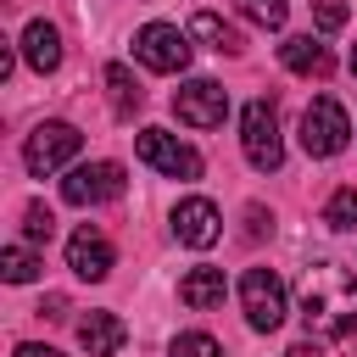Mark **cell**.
Returning a JSON list of instances; mask_svg holds the SVG:
<instances>
[{
  "label": "cell",
  "instance_id": "17",
  "mask_svg": "<svg viewBox=\"0 0 357 357\" xmlns=\"http://www.w3.org/2000/svg\"><path fill=\"white\" fill-rule=\"evenodd\" d=\"M106 95H112V112H117V117H134L139 100H145V89L134 84V73H128L123 61H106Z\"/></svg>",
  "mask_w": 357,
  "mask_h": 357
},
{
  "label": "cell",
  "instance_id": "22",
  "mask_svg": "<svg viewBox=\"0 0 357 357\" xmlns=\"http://www.w3.org/2000/svg\"><path fill=\"white\" fill-rule=\"evenodd\" d=\"M167 357H223V346H218L212 335H201V329H190V335H178V340L167 346Z\"/></svg>",
  "mask_w": 357,
  "mask_h": 357
},
{
  "label": "cell",
  "instance_id": "1",
  "mask_svg": "<svg viewBox=\"0 0 357 357\" xmlns=\"http://www.w3.org/2000/svg\"><path fill=\"white\" fill-rule=\"evenodd\" d=\"M301 324L318 340H340L357 329V273L340 262H312L301 279Z\"/></svg>",
  "mask_w": 357,
  "mask_h": 357
},
{
  "label": "cell",
  "instance_id": "16",
  "mask_svg": "<svg viewBox=\"0 0 357 357\" xmlns=\"http://www.w3.org/2000/svg\"><path fill=\"white\" fill-rule=\"evenodd\" d=\"M190 33H195L206 50H218V56H240V50H245L240 28H234V22H223L218 11H195V17H190Z\"/></svg>",
  "mask_w": 357,
  "mask_h": 357
},
{
  "label": "cell",
  "instance_id": "12",
  "mask_svg": "<svg viewBox=\"0 0 357 357\" xmlns=\"http://www.w3.org/2000/svg\"><path fill=\"white\" fill-rule=\"evenodd\" d=\"M123 340H128V329H123L117 312H84V318H78V346H84L89 357H117Z\"/></svg>",
  "mask_w": 357,
  "mask_h": 357
},
{
  "label": "cell",
  "instance_id": "4",
  "mask_svg": "<svg viewBox=\"0 0 357 357\" xmlns=\"http://www.w3.org/2000/svg\"><path fill=\"white\" fill-rule=\"evenodd\" d=\"M346 139H351L346 106L335 95H318L301 112V145H307V156H335V151H346Z\"/></svg>",
  "mask_w": 357,
  "mask_h": 357
},
{
  "label": "cell",
  "instance_id": "8",
  "mask_svg": "<svg viewBox=\"0 0 357 357\" xmlns=\"http://www.w3.org/2000/svg\"><path fill=\"white\" fill-rule=\"evenodd\" d=\"M123 167L117 162H84L61 178V201L67 206H100V201H117L123 195Z\"/></svg>",
  "mask_w": 357,
  "mask_h": 357
},
{
  "label": "cell",
  "instance_id": "6",
  "mask_svg": "<svg viewBox=\"0 0 357 357\" xmlns=\"http://www.w3.org/2000/svg\"><path fill=\"white\" fill-rule=\"evenodd\" d=\"M134 151H139V162L156 167L162 178H201V156H195L184 139H173L167 128H139Z\"/></svg>",
  "mask_w": 357,
  "mask_h": 357
},
{
  "label": "cell",
  "instance_id": "10",
  "mask_svg": "<svg viewBox=\"0 0 357 357\" xmlns=\"http://www.w3.org/2000/svg\"><path fill=\"white\" fill-rule=\"evenodd\" d=\"M173 234H178L184 245L206 251V245L223 234V218H218V206H212L206 195H184V201L173 206Z\"/></svg>",
  "mask_w": 357,
  "mask_h": 357
},
{
  "label": "cell",
  "instance_id": "21",
  "mask_svg": "<svg viewBox=\"0 0 357 357\" xmlns=\"http://www.w3.org/2000/svg\"><path fill=\"white\" fill-rule=\"evenodd\" d=\"M22 234H28L33 245H50V234H56V218H50V206H45V201H33V206L22 212Z\"/></svg>",
  "mask_w": 357,
  "mask_h": 357
},
{
  "label": "cell",
  "instance_id": "14",
  "mask_svg": "<svg viewBox=\"0 0 357 357\" xmlns=\"http://www.w3.org/2000/svg\"><path fill=\"white\" fill-rule=\"evenodd\" d=\"M223 296H229V284H223V268H190V273L178 279V301H184V307H195V312H212V307H223Z\"/></svg>",
  "mask_w": 357,
  "mask_h": 357
},
{
  "label": "cell",
  "instance_id": "26",
  "mask_svg": "<svg viewBox=\"0 0 357 357\" xmlns=\"http://www.w3.org/2000/svg\"><path fill=\"white\" fill-rule=\"evenodd\" d=\"M284 357H318V346H312V340H296V346H290Z\"/></svg>",
  "mask_w": 357,
  "mask_h": 357
},
{
  "label": "cell",
  "instance_id": "13",
  "mask_svg": "<svg viewBox=\"0 0 357 357\" xmlns=\"http://www.w3.org/2000/svg\"><path fill=\"white\" fill-rule=\"evenodd\" d=\"M22 61H28L33 73H56V67H61V33H56V22L33 17V22L22 28Z\"/></svg>",
  "mask_w": 357,
  "mask_h": 357
},
{
  "label": "cell",
  "instance_id": "19",
  "mask_svg": "<svg viewBox=\"0 0 357 357\" xmlns=\"http://www.w3.org/2000/svg\"><path fill=\"white\" fill-rule=\"evenodd\" d=\"M324 223H329V229H340V234H346V229H357V190H335V195H329V206H324Z\"/></svg>",
  "mask_w": 357,
  "mask_h": 357
},
{
  "label": "cell",
  "instance_id": "3",
  "mask_svg": "<svg viewBox=\"0 0 357 357\" xmlns=\"http://www.w3.org/2000/svg\"><path fill=\"white\" fill-rule=\"evenodd\" d=\"M240 307H245V324L251 329H279L284 324V312H290V296H284V279L273 273V268H245V279H240Z\"/></svg>",
  "mask_w": 357,
  "mask_h": 357
},
{
  "label": "cell",
  "instance_id": "25",
  "mask_svg": "<svg viewBox=\"0 0 357 357\" xmlns=\"http://www.w3.org/2000/svg\"><path fill=\"white\" fill-rule=\"evenodd\" d=\"M17 357H61V351H56V346H33V340H28V346H17Z\"/></svg>",
  "mask_w": 357,
  "mask_h": 357
},
{
  "label": "cell",
  "instance_id": "9",
  "mask_svg": "<svg viewBox=\"0 0 357 357\" xmlns=\"http://www.w3.org/2000/svg\"><path fill=\"white\" fill-rule=\"evenodd\" d=\"M134 56L151 67V73H184L190 67V39L173 28V22H145L134 33Z\"/></svg>",
  "mask_w": 357,
  "mask_h": 357
},
{
  "label": "cell",
  "instance_id": "20",
  "mask_svg": "<svg viewBox=\"0 0 357 357\" xmlns=\"http://www.w3.org/2000/svg\"><path fill=\"white\" fill-rule=\"evenodd\" d=\"M240 6V17H251L257 28H284V11H290V0H234Z\"/></svg>",
  "mask_w": 357,
  "mask_h": 357
},
{
  "label": "cell",
  "instance_id": "2",
  "mask_svg": "<svg viewBox=\"0 0 357 357\" xmlns=\"http://www.w3.org/2000/svg\"><path fill=\"white\" fill-rule=\"evenodd\" d=\"M240 145H245V162L257 173H279L284 162V139H279V112L273 100H251L240 112Z\"/></svg>",
  "mask_w": 357,
  "mask_h": 357
},
{
  "label": "cell",
  "instance_id": "23",
  "mask_svg": "<svg viewBox=\"0 0 357 357\" xmlns=\"http://www.w3.org/2000/svg\"><path fill=\"white\" fill-rule=\"evenodd\" d=\"M312 22H318L324 33L346 28V0H312Z\"/></svg>",
  "mask_w": 357,
  "mask_h": 357
},
{
  "label": "cell",
  "instance_id": "11",
  "mask_svg": "<svg viewBox=\"0 0 357 357\" xmlns=\"http://www.w3.org/2000/svg\"><path fill=\"white\" fill-rule=\"evenodd\" d=\"M67 268H73L78 279H106V273H112V245H106V234L84 223V229L67 240Z\"/></svg>",
  "mask_w": 357,
  "mask_h": 357
},
{
  "label": "cell",
  "instance_id": "15",
  "mask_svg": "<svg viewBox=\"0 0 357 357\" xmlns=\"http://www.w3.org/2000/svg\"><path fill=\"white\" fill-rule=\"evenodd\" d=\"M279 61H284L290 73H301V78H329V67H335V61H329V50H324L312 33L284 39V45H279Z\"/></svg>",
  "mask_w": 357,
  "mask_h": 357
},
{
  "label": "cell",
  "instance_id": "18",
  "mask_svg": "<svg viewBox=\"0 0 357 357\" xmlns=\"http://www.w3.org/2000/svg\"><path fill=\"white\" fill-rule=\"evenodd\" d=\"M0 273H6L11 284H28V279L39 273V257H33L28 245H6V257H0Z\"/></svg>",
  "mask_w": 357,
  "mask_h": 357
},
{
  "label": "cell",
  "instance_id": "24",
  "mask_svg": "<svg viewBox=\"0 0 357 357\" xmlns=\"http://www.w3.org/2000/svg\"><path fill=\"white\" fill-rule=\"evenodd\" d=\"M39 318H67V296H45L39 301Z\"/></svg>",
  "mask_w": 357,
  "mask_h": 357
},
{
  "label": "cell",
  "instance_id": "27",
  "mask_svg": "<svg viewBox=\"0 0 357 357\" xmlns=\"http://www.w3.org/2000/svg\"><path fill=\"white\" fill-rule=\"evenodd\" d=\"M351 73H357V45H351Z\"/></svg>",
  "mask_w": 357,
  "mask_h": 357
},
{
  "label": "cell",
  "instance_id": "7",
  "mask_svg": "<svg viewBox=\"0 0 357 357\" xmlns=\"http://www.w3.org/2000/svg\"><path fill=\"white\" fill-rule=\"evenodd\" d=\"M173 112H178V123H190V128H223L229 95H223L218 78H190V84L173 89Z\"/></svg>",
  "mask_w": 357,
  "mask_h": 357
},
{
  "label": "cell",
  "instance_id": "5",
  "mask_svg": "<svg viewBox=\"0 0 357 357\" xmlns=\"http://www.w3.org/2000/svg\"><path fill=\"white\" fill-rule=\"evenodd\" d=\"M78 145H84V134H78L73 123H61V117H56V123H39V128L28 134L22 162H28V173H39V178H45V173H56L61 162H73V156H78Z\"/></svg>",
  "mask_w": 357,
  "mask_h": 357
}]
</instances>
